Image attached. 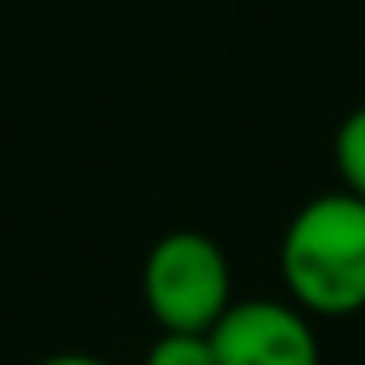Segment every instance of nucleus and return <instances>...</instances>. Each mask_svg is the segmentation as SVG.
I'll return each mask as SVG.
<instances>
[{
	"instance_id": "nucleus-1",
	"label": "nucleus",
	"mask_w": 365,
	"mask_h": 365,
	"mask_svg": "<svg viewBox=\"0 0 365 365\" xmlns=\"http://www.w3.org/2000/svg\"><path fill=\"white\" fill-rule=\"evenodd\" d=\"M279 279L309 318L365 309V202L348 190L309 198L279 237Z\"/></svg>"
},
{
	"instance_id": "nucleus-2",
	"label": "nucleus",
	"mask_w": 365,
	"mask_h": 365,
	"mask_svg": "<svg viewBox=\"0 0 365 365\" xmlns=\"http://www.w3.org/2000/svg\"><path fill=\"white\" fill-rule=\"evenodd\" d=\"M142 305L159 331L211 335L215 322L237 305L232 262L224 245L198 228L163 232L142 258Z\"/></svg>"
},
{
	"instance_id": "nucleus-3",
	"label": "nucleus",
	"mask_w": 365,
	"mask_h": 365,
	"mask_svg": "<svg viewBox=\"0 0 365 365\" xmlns=\"http://www.w3.org/2000/svg\"><path fill=\"white\" fill-rule=\"evenodd\" d=\"M215 365H322L314 318L279 297L237 301L211 331Z\"/></svg>"
},
{
	"instance_id": "nucleus-4",
	"label": "nucleus",
	"mask_w": 365,
	"mask_h": 365,
	"mask_svg": "<svg viewBox=\"0 0 365 365\" xmlns=\"http://www.w3.org/2000/svg\"><path fill=\"white\" fill-rule=\"evenodd\" d=\"M335 168L352 198L365 202V108H352L335 129Z\"/></svg>"
},
{
	"instance_id": "nucleus-5",
	"label": "nucleus",
	"mask_w": 365,
	"mask_h": 365,
	"mask_svg": "<svg viewBox=\"0 0 365 365\" xmlns=\"http://www.w3.org/2000/svg\"><path fill=\"white\" fill-rule=\"evenodd\" d=\"M142 365H215V348H211V335L159 331V335L146 344Z\"/></svg>"
},
{
	"instance_id": "nucleus-6",
	"label": "nucleus",
	"mask_w": 365,
	"mask_h": 365,
	"mask_svg": "<svg viewBox=\"0 0 365 365\" xmlns=\"http://www.w3.org/2000/svg\"><path fill=\"white\" fill-rule=\"evenodd\" d=\"M35 365H112V361H103V356H95V352L65 348V352H48V356H39Z\"/></svg>"
}]
</instances>
